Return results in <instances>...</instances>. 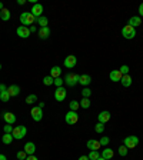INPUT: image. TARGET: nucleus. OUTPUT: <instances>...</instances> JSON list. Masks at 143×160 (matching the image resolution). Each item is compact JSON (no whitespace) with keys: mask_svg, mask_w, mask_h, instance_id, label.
Segmentation results:
<instances>
[{"mask_svg":"<svg viewBox=\"0 0 143 160\" xmlns=\"http://www.w3.org/2000/svg\"><path fill=\"white\" fill-rule=\"evenodd\" d=\"M17 159L19 160H26V157H27V154L24 153V150H20V152H17Z\"/></svg>","mask_w":143,"mask_h":160,"instance_id":"37","label":"nucleus"},{"mask_svg":"<svg viewBox=\"0 0 143 160\" xmlns=\"http://www.w3.org/2000/svg\"><path fill=\"white\" fill-rule=\"evenodd\" d=\"M79 104H80L82 109H89L92 103H90V99H87V97H82V100L79 102Z\"/></svg>","mask_w":143,"mask_h":160,"instance_id":"27","label":"nucleus"},{"mask_svg":"<svg viewBox=\"0 0 143 160\" xmlns=\"http://www.w3.org/2000/svg\"><path fill=\"white\" fill-rule=\"evenodd\" d=\"M17 3H19V4H20V6H22V4H24V3H26V0H17Z\"/></svg>","mask_w":143,"mask_h":160,"instance_id":"46","label":"nucleus"},{"mask_svg":"<svg viewBox=\"0 0 143 160\" xmlns=\"http://www.w3.org/2000/svg\"><path fill=\"white\" fill-rule=\"evenodd\" d=\"M0 70H2V65H0Z\"/></svg>","mask_w":143,"mask_h":160,"instance_id":"51","label":"nucleus"},{"mask_svg":"<svg viewBox=\"0 0 143 160\" xmlns=\"http://www.w3.org/2000/svg\"><path fill=\"white\" fill-rule=\"evenodd\" d=\"M3 120L6 122V124H14L16 123V114L12 112L3 113Z\"/></svg>","mask_w":143,"mask_h":160,"instance_id":"12","label":"nucleus"},{"mask_svg":"<svg viewBox=\"0 0 143 160\" xmlns=\"http://www.w3.org/2000/svg\"><path fill=\"white\" fill-rule=\"evenodd\" d=\"M122 36L125 39H127V40H132V39H135V36H136V29L129 26V24H126V26L122 29Z\"/></svg>","mask_w":143,"mask_h":160,"instance_id":"4","label":"nucleus"},{"mask_svg":"<svg viewBox=\"0 0 143 160\" xmlns=\"http://www.w3.org/2000/svg\"><path fill=\"white\" fill-rule=\"evenodd\" d=\"M77 160H89V157L87 156H80Z\"/></svg>","mask_w":143,"mask_h":160,"instance_id":"45","label":"nucleus"},{"mask_svg":"<svg viewBox=\"0 0 143 160\" xmlns=\"http://www.w3.org/2000/svg\"><path fill=\"white\" fill-rule=\"evenodd\" d=\"M50 36V29L49 27H40L39 29V37L40 39H49Z\"/></svg>","mask_w":143,"mask_h":160,"instance_id":"22","label":"nucleus"},{"mask_svg":"<svg viewBox=\"0 0 143 160\" xmlns=\"http://www.w3.org/2000/svg\"><path fill=\"white\" fill-rule=\"evenodd\" d=\"M23 150L27 156H32V154H34V152H36V144H34L33 142H27V143L23 146Z\"/></svg>","mask_w":143,"mask_h":160,"instance_id":"13","label":"nucleus"},{"mask_svg":"<svg viewBox=\"0 0 143 160\" xmlns=\"http://www.w3.org/2000/svg\"><path fill=\"white\" fill-rule=\"evenodd\" d=\"M97 120H99V123H103V124H106V123L110 120V112H107V110H103V112H100L99 114H97Z\"/></svg>","mask_w":143,"mask_h":160,"instance_id":"14","label":"nucleus"},{"mask_svg":"<svg viewBox=\"0 0 143 160\" xmlns=\"http://www.w3.org/2000/svg\"><path fill=\"white\" fill-rule=\"evenodd\" d=\"M33 103H37V96L29 95L27 97H26V104H33Z\"/></svg>","mask_w":143,"mask_h":160,"instance_id":"30","label":"nucleus"},{"mask_svg":"<svg viewBox=\"0 0 143 160\" xmlns=\"http://www.w3.org/2000/svg\"><path fill=\"white\" fill-rule=\"evenodd\" d=\"M120 83H122L123 87H129V86L132 85V77H130L129 75L122 76V80H120Z\"/></svg>","mask_w":143,"mask_h":160,"instance_id":"25","label":"nucleus"},{"mask_svg":"<svg viewBox=\"0 0 143 160\" xmlns=\"http://www.w3.org/2000/svg\"><path fill=\"white\" fill-rule=\"evenodd\" d=\"M127 152H129V149H127L125 144H122V146L117 149V153H119V156H122V157H125L127 154Z\"/></svg>","mask_w":143,"mask_h":160,"instance_id":"32","label":"nucleus"},{"mask_svg":"<svg viewBox=\"0 0 143 160\" xmlns=\"http://www.w3.org/2000/svg\"><path fill=\"white\" fill-rule=\"evenodd\" d=\"M0 160H7V157L4 154H0Z\"/></svg>","mask_w":143,"mask_h":160,"instance_id":"47","label":"nucleus"},{"mask_svg":"<svg viewBox=\"0 0 143 160\" xmlns=\"http://www.w3.org/2000/svg\"><path fill=\"white\" fill-rule=\"evenodd\" d=\"M7 92H9V95H10V97H14V96H19L20 95V87L17 85H12L7 87Z\"/></svg>","mask_w":143,"mask_h":160,"instance_id":"17","label":"nucleus"},{"mask_svg":"<svg viewBox=\"0 0 143 160\" xmlns=\"http://www.w3.org/2000/svg\"><path fill=\"white\" fill-rule=\"evenodd\" d=\"M66 95H67V92H66V89L62 86V87H56L55 90V100L56 102H63V100L66 99Z\"/></svg>","mask_w":143,"mask_h":160,"instance_id":"8","label":"nucleus"},{"mask_svg":"<svg viewBox=\"0 0 143 160\" xmlns=\"http://www.w3.org/2000/svg\"><path fill=\"white\" fill-rule=\"evenodd\" d=\"M99 142H100V144H102V146H107V144H109V142H110V139L106 136V137H102Z\"/></svg>","mask_w":143,"mask_h":160,"instance_id":"39","label":"nucleus"},{"mask_svg":"<svg viewBox=\"0 0 143 160\" xmlns=\"http://www.w3.org/2000/svg\"><path fill=\"white\" fill-rule=\"evenodd\" d=\"M26 160H39V159L34 156V154H32V156H27V157H26Z\"/></svg>","mask_w":143,"mask_h":160,"instance_id":"43","label":"nucleus"},{"mask_svg":"<svg viewBox=\"0 0 143 160\" xmlns=\"http://www.w3.org/2000/svg\"><path fill=\"white\" fill-rule=\"evenodd\" d=\"M90 95H92V90H90L89 87H85L82 90V97H87V99H89V97H90Z\"/></svg>","mask_w":143,"mask_h":160,"instance_id":"35","label":"nucleus"},{"mask_svg":"<svg viewBox=\"0 0 143 160\" xmlns=\"http://www.w3.org/2000/svg\"><path fill=\"white\" fill-rule=\"evenodd\" d=\"M65 122L67 123V124H76V123L79 122V114H77V112H67L66 113V116H65Z\"/></svg>","mask_w":143,"mask_h":160,"instance_id":"7","label":"nucleus"},{"mask_svg":"<svg viewBox=\"0 0 143 160\" xmlns=\"http://www.w3.org/2000/svg\"><path fill=\"white\" fill-rule=\"evenodd\" d=\"M90 83H92V77H90L89 75H82L80 76V79H79V85L85 86V87H87Z\"/></svg>","mask_w":143,"mask_h":160,"instance_id":"18","label":"nucleus"},{"mask_svg":"<svg viewBox=\"0 0 143 160\" xmlns=\"http://www.w3.org/2000/svg\"><path fill=\"white\" fill-rule=\"evenodd\" d=\"M39 107H40V109H43V107H44V103L40 102V103H39Z\"/></svg>","mask_w":143,"mask_h":160,"instance_id":"48","label":"nucleus"},{"mask_svg":"<svg viewBox=\"0 0 143 160\" xmlns=\"http://www.w3.org/2000/svg\"><path fill=\"white\" fill-rule=\"evenodd\" d=\"M139 17H143V3H140L139 6Z\"/></svg>","mask_w":143,"mask_h":160,"instance_id":"41","label":"nucleus"},{"mask_svg":"<svg viewBox=\"0 0 143 160\" xmlns=\"http://www.w3.org/2000/svg\"><path fill=\"white\" fill-rule=\"evenodd\" d=\"M120 73H122L123 76H126V75H129V66L127 65H123V66H120Z\"/></svg>","mask_w":143,"mask_h":160,"instance_id":"36","label":"nucleus"},{"mask_svg":"<svg viewBox=\"0 0 143 160\" xmlns=\"http://www.w3.org/2000/svg\"><path fill=\"white\" fill-rule=\"evenodd\" d=\"M29 29H30V33H34V32L37 30V29H36V26H34V24H33V26H30V27H29Z\"/></svg>","mask_w":143,"mask_h":160,"instance_id":"44","label":"nucleus"},{"mask_svg":"<svg viewBox=\"0 0 143 160\" xmlns=\"http://www.w3.org/2000/svg\"><path fill=\"white\" fill-rule=\"evenodd\" d=\"M100 156H102L103 159H106V160H110L113 156H115V152H113L112 149H103L102 153H100Z\"/></svg>","mask_w":143,"mask_h":160,"instance_id":"20","label":"nucleus"},{"mask_svg":"<svg viewBox=\"0 0 143 160\" xmlns=\"http://www.w3.org/2000/svg\"><path fill=\"white\" fill-rule=\"evenodd\" d=\"M9 99H10V95H9V92H2L0 93V100L3 103H6V102H9Z\"/></svg>","mask_w":143,"mask_h":160,"instance_id":"33","label":"nucleus"},{"mask_svg":"<svg viewBox=\"0 0 143 160\" xmlns=\"http://www.w3.org/2000/svg\"><path fill=\"white\" fill-rule=\"evenodd\" d=\"M20 23L22 26H26V27H30L36 23V17L30 13V12H23L20 14Z\"/></svg>","mask_w":143,"mask_h":160,"instance_id":"1","label":"nucleus"},{"mask_svg":"<svg viewBox=\"0 0 143 160\" xmlns=\"http://www.w3.org/2000/svg\"><path fill=\"white\" fill-rule=\"evenodd\" d=\"M26 134H27V129H26V126H16V127H13L12 136H13L16 140H22L23 137H26Z\"/></svg>","mask_w":143,"mask_h":160,"instance_id":"3","label":"nucleus"},{"mask_svg":"<svg viewBox=\"0 0 143 160\" xmlns=\"http://www.w3.org/2000/svg\"><path fill=\"white\" fill-rule=\"evenodd\" d=\"M76 65H77V59H76V56L70 55L65 59V67L66 69H73Z\"/></svg>","mask_w":143,"mask_h":160,"instance_id":"11","label":"nucleus"},{"mask_svg":"<svg viewBox=\"0 0 143 160\" xmlns=\"http://www.w3.org/2000/svg\"><path fill=\"white\" fill-rule=\"evenodd\" d=\"M123 144H125L127 149H135V147L139 144V137H137V136L125 137V140H123Z\"/></svg>","mask_w":143,"mask_h":160,"instance_id":"5","label":"nucleus"},{"mask_svg":"<svg viewBox=\"0 0 143 160\" xmlns=\"http://www.w3.org/2000/svg\"><path fill=\"white\" fill-rule=\"evenodd\" d=\"M97 160H106V159H103V157H102V156H100V157H99V159H97Z\"/></svg>","mask_w":143,"mask_h":160,"instance_id":"50","label":"nucleus"},{"mask_svg":"<svg viewBox=\"0 0 143 160\" xmlns=\"http://www.w3.org/2000/svg\"><path fill=\"white\" fill-rule=\"evenodd\" d=\"M3 132L4 133H12V132H13V127H12V124H6V126L3 127Z\"/></svg>","mask_w":143,"mask_h":160,"instance_id":"40","label":"nucleus"},{"mask_svg":"<svg viewBox=\"0 0 143 160\" xmlns=\"http://www.w3.org/2000/svg\"><path fill=\"white\" fill-rule=\"evenodd\" d=\"M36 23L40 26V27H49V19L46 16H40L36 19Z\"/></svg>","mask_w":143,"mask_h":160,"instance_id":"21","label":"nucleus"},{"mask_svg":"<svg viewBox=\"0 0 143 160\" xmlns=\"http://www.w3.org/2000/svg\"><path fill=\"white\" fill-rule=\"evenodd\" d=\"M63 83H65V80H63L62 77H57V79H55V83H53V85H55L56 87H62Z\"/></svg>","mask_w":143,"mask_h":160,"instance_id":"38","label":"nucleus"},{"mask_svg":"<svg viewBox=\"0 0 143 160\" xmlns=\"http://www.w3.org/2000/svg\"><path fill=\"white\" fill-rule=\"evenodd\" d=\"M30 116H32V119H33L34 122H40V120L43 119V109H40L39 106H34V107H32Z\"/></svg>","mask_w":143,"mask_h":160,"instance_id":"6","label":"nucleus"},{"mask_svg":"<svg viewBox=\"0 0 143 160\" xmlns=\"http://www.w3.org/2000/svg\"><path fill=\"white\" fill-rule=\"evenodd\" d=\"M95 132H96V133H103V132H105V124H103V123H99V122H97V123L95 124Z\"/></svg>","mask_w":143,"mask_h":160,"instance_id":"34","label":"nucleus"},{"mask_svg":"<svg viewBox=\"0 0 143 160\" xmlns=\"http://www.w3.org/2000/svg\"><path fill=\"white\" fill-rule=\"evenodd\" d=\"M10 16H12V14H10V12L7 10L6 7H4L3 10L0 12V19H2V20H3V22H7V20H10Z\"/></svg>","mask_w":143,"mask_h":160,"instance_id":"26","label":"nucleus"},{"mask_svg":"<svg viewBox=\"0 0 143 160\" xmlns=\"http://www.w3.org/2000/svg\"><path fill=\"white\" fill-rule=\"evenodd\" d=\"M16 33L19 37L22 39H27L29 36H30V29L26 27V26H19V27L16 29Z\"/></svg>","mask_w":143,"mask_h":160,"instance_id":"9","label":"nucleus"},{"mask_svg":"<svg viewBox=\"0 0 143 160\" xmlns=\"http://www.w3.org/2000/svg\"><path fill=\"white\" fill-rule=\"evenodd\" d=\"M79 79H80V75H76V73H67L65 76V83L69 86V87H75L76 85H79Z\"/></svg>","mask_w":143,"mask_h":160,"instance_id":"2","label":"nucleus"},{"mask_svg":"<svg viewBox=\"0 0 143 160\" xmlns=\"http://www.w3.org/2000/svg\"><path fill=\"white\" fill-rule=\"evenodd\" d=\"M86 146H87V149H90V152H92V150H99L100 147H102V144H100L99 140L90 139V140H87V143H86Z\"/></svg>","mask_w":143,"mask_h":160,"instance_id":"15","label":"nucleus"},{"mask_svg":"<svg viewBox=\"0 0 143 160\" xmlns=\"http://www.w3.org/2000/svg\"><path fill=\"white\" fill-rule=\"evenodd\" d=\"M14 137L12 136V133H3V137H2V142H3V144H10L12 142H13Z\"/></svg>","mask_w":143,"mask_h":160,"instance_id":"24","label":"nucleus"},{"mask_svg":"<svg viewBox=\"0 0 143 160\" xmlns=\"http://www.w3.org/2000/svg\"><path fill=\"white\" fill-rule=\"evenodd\" d=\"M6 90H7L6 85H3V83H0V93H2V92H6Z\"/></svg>","mask_w":143,"mask_h":160,"instance_id":"42","label":"nucleus"},{"mask_svg":"<svg viewBox=\"0 0 143 160\" xmlns=\"http://www.w3.org/2000/svg\"><path fill=\"white\" fill-rule=\"evenodd\" d=\"M69 107H70L72 112H77V110L80 109V104H79V102H76V100H72V102L69 103Z\"/></svg>","mask_w":143,"mask_h":160,"instance_id":"28","label":"nucleus"},{"mask_svg":"<svg viewBox=\"0 0 143 160\" xmlns=\"http://www.w3.org/2000/svg\"><path fill=\"white\" fill-rule=\"evenodd\" d=\"M3 9H4V7H3V3H2V2H0V12L3 10Z\"/></svg>","mask_w":143,"mask_h":160,"instance_id":"49","label":"nucleus"},{"mask_svg":"<svg viewBox=\"0 0 143 160\" xmlns=\"http://www.w3.org/2000/svg\"><path fill=\"white\" fill-rule=\"evenodd\" d=\"M142 24V19H140L139 16H133L129 19V26H132V27L136 29L137 26H140Z\"/></svg>","mask_w":143,"mask_h":160,"instance_id":"19","label":"nucleus"},{"mask_svg":"<svg viewBox=\"0 0 143 160\" xmlns=\"http://www.w3.org/2000/svg\"><path fill=\"white\" fill-rule=\"evenodd\" d=\"M30 13L33 14L36 19H37V17H40V16H43V6H42L40 3H34L33 7H32Z\"/></svg>","mask_w":143,"mask_h":160,"instance_id":"10","label":"nucleus"},{"mask_svg":"<svg viewBox=\"0 0 143 160\" xmlns=\"http://www.w3.org/2000/svg\"><path fill=\"white\" fill-rule=\"evenodd\" d=\"M87 157H89V160H97L100 157V153L97 150H92V152L87 154Z\"/></svg>","mask_w":143,"mask_h":160,"instance_id":"31","label":"nucleus"},{"mask_svg":"<svg viewBox=\"0 0 143 160\" xmlns=\"http://www.w3.org/2000/svg\"><path fill=\"white\" fill-rule=\"evenodd\" d=\"M53 83H55V79L52 77L50 75H49V76H44V77H43V85L44 86H52Z\"/></svg>","mask_w":143,"mask_h":160,"instance_id":"29","label":"nucleus"},{"mask_svg":"<svg viewBox=\"0 0 143 160\" xmlns=\"http://www.w3.org/2000/svg\"><path fill=\"white\" fill-rule=\"evenodd\" d=\"M60 75H62V69L59 67V66H53V67L50 69V76L53 79L60 77Z\"/></svg>","mask_w":143,"mask_h":160,"instance_id":"23","label":"nucleus"},{"mask_svg":"<svg viewBox=\"0 0 143 160\" xmlns=\"http://www.w3.org/2000/svg\"><path fill=\"white\" fill-rule=\"evenodd\" d=\"M122 73H120V70L119 69H116V70H112V72L109 73V77H110V80L112 82H120L122 80Z\"/></svg>","mask_w":143,"mask_h":160,"instance_id":"16","label":"nucleus"}]
</instances>
